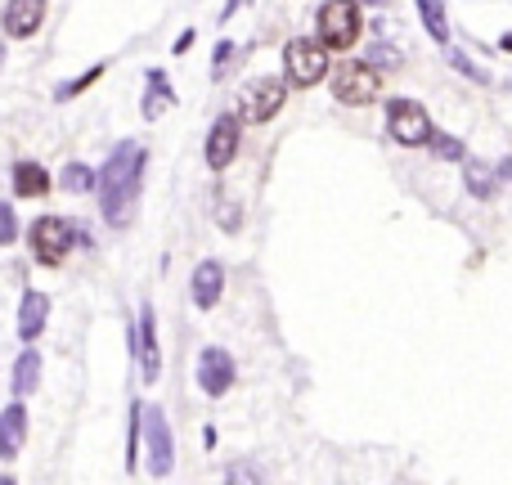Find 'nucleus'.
I'll return each instance as SVG.
<instances>
[{"label": "nucleus", "mask_w": 512, "mask_h": 485, "mask_svg": "<svg viewBox=\"0 0 512 485\" xmlns=\"http://www.w3.org/2000/svg\"><path fill=\"white\" fill-rule=\"evenodd\" d=\"M144 162H149V153H144L135 140H122L113 153H108L104 171H99V180H95V189H99V207H104V221L113 225V230L131 225L135 203H140Z\"/></svg>", "instance_id": "1"}, {"label": "nucleus", "mask_w": 512, "mask_h": 485, "mask_svg": "<svg viewBox=\"0 0 512 485\" xmlns=\"http://www.w3.org/2000/svg\"><path fill=\"white\" fill-rule=\"evenodd\" d=\"M283 68H288V81L301 90L319 86L328 77V45L319 36H292L283 45Z\"/></svg>", "instance_id": "2"}, {"label": "nucleus", "mask_w": 512, "mask_h": 485, "mask_svg": "<svg viewBox=\"0 0 512 485\" xmlns=\"http://www.w3.org/2000/svg\"><path fill=\"white\" fill-rule=\"evenodd\" d=\"M387 131H391V140L405 144V149H423V144L432 140V117H427V108L414 104V99H391Z\"/></svg>", "instance_id": "3"}, {"label": "nucleus", "mask_w": 512, "mask_h": 485, "mask_svg": "<svg viewBox=\"0 0 512 485\" xmlns=\"http://www.w3.org/2000/svg\"><path fill=\"white\" fill-rule=\"evenodd\" d=\"M319 41L328 50H351L360 41V9H355V0H328V5H319Z\"/></svg>", "instance_id": "4"}, {"label": "nucleus", "mask_w": 512, "mask_h": 485, "mask_svg": "<svg viewBox=\"0 0 512 485\" xmlns=\"http://www.w3.org/2000/svg\"><path fill=\"white\" fill-rule=\"evenodd\" d=\"M283 99H288V90H283L279 77H256L239 95V122H252V126L270 122V117H279Z\"/></svg>", "instance_id": "5"}, {"label": "nucleus", "mask_w": 512, "mask_h": 485, "mask_svg": "<svg viewBox=\"0 0 512 485\" xmlns=\"http://www.w3.org/2000/svg\"><path fill=\"white\" fill-rule=\"evenodd\" d=\"M144 423V441H149V472L153 477H171V463H176V445H171V427H167V414L158 405H144L140 414Z\"/></svg>", "instance_id": "6"}, {"label": "nucleus", "mask_w": 512, "mask_h": 485, "mask_svg": "<svg viewBox=\"0 0 512 485\" xmlns=\"http://www.w3.org/2000/svg\"><path fill=\"white\" fill-rule=\"evenodd\" d=\"M333 95H337V104H351V108L373 104L378 99V72H373V63H337Z\"/></svg>", "instance_id": "7"}, {"label": "nucleus", "mask_w": 512, "mask_h": 485, "mask_svg": "<svg viewBox=\"0 0 512 485\" xmlns=\"http://www.w3.org/2000/svg\"><path fill=\"white\" fill-rule=\"evenodd\" d=\"M32 252H36V261H45V265H59L63 256H68V247H72V225L63 221V216H41V221L32 225Z\"/></svg>", "instance_id": "8"}, {"label": "nucleus", "mask_w": 512, "mask_h": 485, "mask_svg": "<svg viewBox=\"0 0 512 485\" xmlns=\"http://www.w3.org/2000/svg\"><path fill=\"white\" fill-rule=\"evenodd\" d=\"M239 135H243V122L239 117H216L212 131H207V167L212 171H225L234 158H239Z\"/></svg>", "instance_id": "9"}, {"label": "nucleus", "mask_w": 512, "mask_h": 485, "mask_svg": "<svg viewBox=\"0 0 512 485\" xmlns=\"http://www.w3.org/2000/svg\"><path fill=\"white\" fill-rule=\"evenodd\" d=\"M198 387H203L212 400H221L225 391L234 387V360H230V351H221V346H207V351L198 355Z\"/></svg>", "instance_id": "10"}, {"label": "nucleus", "mask_w": 512, "mask_h": 485, "mask_svg": "<svg viewBox=\"0 0 512 485\" xmlns=\"http://www.w3.org/2000/svg\"><path fill=\"white\" fill-rule=\"evenodd\" d=\"M45 9H50V0H9L0 27H5V36H14V41H27L32 32H41Z\"/></svg>", "instance_id": "11"}, {"label": "nucleus", "mask_w": 512, "mask_h": 485, "mask_svg": "<svg viewBox=\"0 0 512 485\" xmlns=\"http://www.w3.org/2000/svg\"><path fill=\"white\" fill-rule=\"evenodd\" d=\"M23 441H27V409H23V400H14V405L0 409V459L14 463Z\"/></svg>", "instance_id": "12"}, {"label": "nucleus", "mask_w": 512, "mask_h": 485, "mask_svg": "<svg viewBox=\"0 0 512 485\" xmlns=\"http://www.w3.org/2000/svg\"><path fill=\"white\" fill-rule=\"evenodd\" d=\"M140 373L144 382H158L162 373V351H158V324H153V306H140Z\"/></svg>", "instance_id": "13"}, {"label": "nucleus", "mask_w": 512, "mask_h": 485, "mask_svg": "<svg viewBox=\"0 0 512 485\" xmlns=\"http://www.w3.org/2000/svg\"><path fill=\"white\" fill-rule=\"evenodd\" d=\"M45 319H50V297L45 292H23V301H18V337L23 342H36L45 328Z\"/></svg>", "instance_id": "14"}, {"label": "nucleus", "mask_w": 512, "mask_h": 485, "mask_svg": "<svg viewBox=\"0 0 512 485\" xmlns=\"http://www.w3.org/2000/svg\"><path fill=\"white\" fill-rule=\"evenodd\" d=\"M225 292V265L221 261H203L194 270V306L198 310H212Z\"/></svg>", "instance_id": "15"}, {"label": "nucleus", "mask_w": 512, "mask_h": 485, "mask_svg": "<svg viewBox=\"0 0 512 485\" xmlns=\"http://www.w3.org/2000/svg\"><path fill=\"white\" fill-rule=\"evenodd\" d=\"M36 387H41V355H36V346L27 342V351L18 355V364H14V396L27 400Z\"/></svg>", "instance_id": "16"}, {"label": "nucleus", "mask_w": 512, "mask_h": 485, "mask_svg": "<svg viewBox=\"0 0 512 485\" xmlns=\"http://www.w3.org/2000/svg\"><path fill=\"white\" fill-rule=\"evenodd\" d=\"M14 194H18V198H41V194H50V176H45L41 162H18V167H14Z\"/></svg>", "instance_id": "17"}, {"label": "nucleus", "mask_w": 512, "mask_h": 485, "mask_svg": "<svg viewBox=\"0 0 512 485\" xmlns=\"http://www.w3.org/2000/svg\"><path fill=\"white\" fill-rule=\"evenodd\" d=\"M171 104H176V95H171V86H167V72L153 68L149 72V95H144V117H149V122H158Z\"/></svg>", "instance_id": "18"}, {"label": "nucleus", "mask_w": 512, "mask_h": 485, "mask_svg": "<svg viewBox=\"0 0 512 485\" xmlns=\"http://www.w3.org/2000/svg\"><path fill=\"white\" fill-rule=\"evenodd\" d=\"M418 14H423V27L432 41L450 45V18H445V5L441 0H418Z\"/></svg>", "instance_id": "19"}, {"label": "nucleus", "mask_w": 512, "mask_h": 485, "mask_svg": "<svg viewBox=\"0 0 512 485\" xmlns=\"http://www.w3.org/2000/svg\"><path fill=\"white\" fill-rule=\"evenodd\" d=\"M95 171L86 167V162H68V167H63V176H59V185L68 189V194H90V189H95Z\"/></svg>", "instance_id": "20"}, {"label": "nucleus", "mask_w": 512, "mask_h": 485, "mask_svg": "<svg viewBox=\"0 0 512 485\" xmlns=\"http://www.w3.org/2000/svg\"><path fill=\"white\" fill-rule=\"evenodd\" d=\"M104 68H108V63H95V68H86V72H81L77 81H63V86L54 90V99H59V104H68V99H77L81 90L90 86V81H99V77H104Z\"/></svg>", "instance_id": "21"}, {"label": "nucleus", "mask_w": 512, "mask_h": 485, "mask_svg": "<svg viewBox=\"0 0 512 485\" xmlns=\"http://www.w3.org/2000/svg\"><path fill=\"white\" fill-rule=\"evenodd\" d=\"M445 59H450L454 68H459V72H463V77H468V81H481V86H490V81H495V77H490L486 68H477V63H472V59H468V54H463V50H454V45H445Z\"/></svg>", "instance_id": "22"}, {"label": "nucleus", "mask_w": 512, "mask_h": 485, "mask_svg": "<svg viewBox=\"0 0 512 485\" xmlns=\"http://www.w3.org/2000/svg\"><path fill=\"white\" fill-rule=\"evenodd\" d=\"M468 194L472 198H490V194H495V180H490L486 162H468Z\"/></svg>", "instance_id": "23"}, {"label": "nucleus", "mask_w": 512, "mask_h": 485, "mask_svg": "<svg viewBox=\"0 0 512 485\" xmlns=\"http://www.w3.org/2000/svg\"><path fill=\"white\" fill-rule=\"evenodd\" d=\"M427 144H432V153L441 162H459L463 153H468V149H463V140H454V135H436V131H432V140H427Z\"/></svg>", "instance_id": "24"}, {"label": "nucleus", "mask_w": 512, "mask_h": 485, "mask_svg": "<svg viewBox=\"0 0 512 485\" xmlns=\"http://www.w3.org/2000/svg\"><path fill=\"white\" fill-rule=\"evenodd\" d=\"M14 239H18V216H14L9 203H0V247L14 243Z\"/></svg>", "instance_id": "25"}, {"label": "nucleus", "mask_w": 512, "mask_h": 485, "mask_svg": "<svg viewBox=\"0 0 512 485\" xmlns=\"http://www.w3.org/2000/svg\"><path fill=\"white\" fill-rule=\"evenodd\" d=\"M230 59H234V45H230V41H221V45H216V68H212V77H216V81L225 77V63H230Z\"/></svg>", "instance_id": "26"}, {"label": "nucleus", "mask_w": 512, "mask_h": 485, "mask_svg": "<svg viewBox=\"0 0 512 485\" xmlns=\"http://www.w3.org/2000/svg\"><path fill=\"white\" fill-rule=\"evenodd\" d=\"M216 221H221V230H239V207H234V203H221V216H216Z\"/></svg>", "instance_id": "27"}, {"label": "nucleus", "mask_w": 512, "mask_h": 485, "mask_svg": "<svg viewBox=\"0 0 512 485\" xmlns=\"http://www.w3.org/2000/svg\"><path fill=\"white\" fill-rule=\"evenodd\" d=\"M369 63H387V68H396L400 54H396V50H387V45H378V50H369Z\"/></svg>", "instance_id": "28"}, {"label": "nucleus", "mask_w": 512, "mask_h": 485, "mask_svg": "<svg viewBox=\"0 0 512 485\" xmlns=\"http://www.w3.org/2000/svg\"><path fill=\"white\" fill-rule=\"evenodd\" d=\"M225 481H256V472H248V468H230V472H225Z\"/></svg>", "instance_id": "29"}, {"label": "nucleus", "mask_w": 512, "mask_h": 485, "mask_svg": "<svg viewBox=\"0 0 512 485\" xmlns=\"http://www.w3.org/2000/svg\"><path fill=\"white\" fill-rule=\"evenodd\" d=\"M499 45H504V50L512 54V32H508V36H504V41H499Z\"/></svg>", "instance_id": "30"}, {"label": "nucleus", "mask_w": 512, "mask_h": 485, "mask_svg": "<svg viewBox=\"0 0 512 485\" xmlns=\"http://www.w3.org/2000/svg\"><path fill=\"white\" fill-rule=\"evenodd\" d=\"M0 68H5V36H0Z\"/></svg>", "instance_id": "31"}, {"label": "nucleus", "mask_w": 512, "mask_h": 485, "mask_svg": "<svg viewBox=\"0 0 512 485\" xmlns=\"http://www.w3.org/2000/svg\"><path fill=\"white\" fill-rule=\"evenodd\" d=\"M369 5H387V0H369Z\"/></svg>", "instance_id": "32"}]
</instances>
